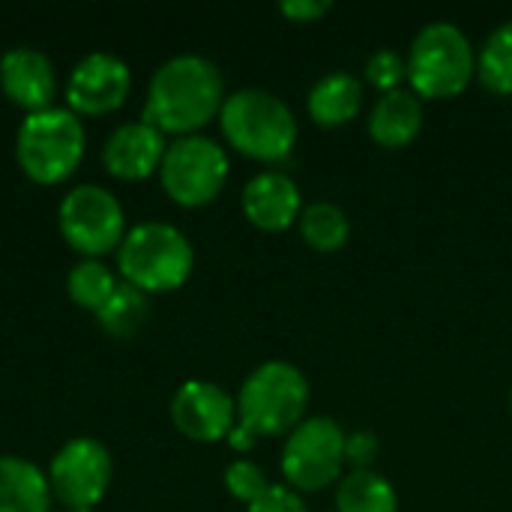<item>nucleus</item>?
I'll use <instances>...</instances> for the list:
<instances>
[{"label":"nucleus","mask_w":512,"mask_h":512,"mask_svg":"<svg viewBox=\"0 0 512 512\" xmlns=\"http://www.w3.org/2000/svg\"><path fill=\"white\" fill-rule=\"evenodd\" d=\"M279 9H282L285 18H291L297 24H306V21L324 18L333 9V0H282Z\"/></svg>","instance_id":"obj_28"},{"label":"nucleus","mask_w":512,"mask_h":512,"mask_svg":"<svg viewBox=\"0 0 512 512\" xmlns=\"http://www.w3.org/2000/svg\"><path fill=\"white\" fill-rule=\"evenodd\" d=\"M225 489L231 492V498L243 501L246 507L255 504L261 495H267V489L273 486L264 474V468L252 459H234L228 468H225Z\"/></svg>","instance_id":"obj_24"},{"label":"nucleus","mask_w":512,"mask_h":512,"mask_svg":"<svg viewBox=\"0 0 512 512\" xmlns=\"http://www.w3.org/2000/svg\"><path fill=\"white\" fill-rule=\"evenodd\" d=\"M408 81L420 99L459 96L477 75V51L456 21H429L408 48Z\"/></svg>","instance_id":"obj_6"},{"label":"nucleus","mask_w":512,"mask_h":512,"mask_svg":"<svg viewBox=\"0 0 512 512\" xmlns=\"http://www.w3.org/2000/svg\"><path fill=\"white\" fill-rule=\"evenodd\" d=\"M510 411H512V390H510Z\"/></svg>","instance_id":"obj_30"},{"label":"nucleus","mask_w":512,"mask_h":512,"mask_svg":"<svg viewBox=\"0 0 512 512\" xmlns=\"http://www.w3.org/2000/svg\"><path fill=\"white\" fill-rule=\"evenodd\" d=\"M0 90L27 114L51 108L57 93V72L51 57L33 45L6 48L0 54Z\"/></svg>","instance_id":"obj_13"},{"label":"nucleus","mask_w":512,"mask_h":512,"mask_svg":"<svg viewBox=\"0 0 512 512\" xmlns=\"http://www.w3.org/2000/svg\"><path fill=\"white\" fill-rule=\"evenodd\" d=\"M168 141L165 132H159L147 120H129L120 123L102 144V165L117 180H147L159 174V165L165 159Z\"/></svg>","instance_id":"obj_14"},{"label":"nucleus","mask_w":512,"mask_h":512,"mask_svg":"<svg viewBox=\"0 0 512 512\" xmlns=\"http://www.w3.org/2000/svg\"><path fill=\"white\" fill-rule=\"evenodd\" d=\"M225 96V75L210 57L174 54L150 75L141 120L174 138L195 135L219 117Z\"/></svg>","instance_id":"obj_1"},{"label":"nucleus","mask_w":512,"mask_h":512,"mask_svg":"<svg viewBox=\"0 0 512 512\" xmlns=\"http://www.w3.org/2000/svg\"><path fill=\"white\" fill-rule=\"evenodd\" d=\"M246 512H309L300 492H294L288 483H273L267 495H261L255 504H249Z\"/></svg>","instance_id":"obj_27"},{"label":"nucleus","mask_w":512,"mask_h":512,"mask_svg":"<svg viewBox=\"0 0 512 512\" xmlns=\"http://www.w3.org/2000/svg\"><path fill=\"white\" fill-rule=\"evenodd\" d=\"M228 153L210 135H180L168 141L165 159L159 165V183L171 201L180 207H204L219 198L228 183Z\"/></svg>","instance_id":"obj_7"},{"label":"nucleus","mask_w":512,"mask_h":512,"mask_svg":"<svg viewBox=\"0 0 512 512\" xmlns=\"http://www.w3.org/2000/svg\"><path fill=\"white\" fill-rule=\"evenodd\" d=\"M150 318V300L144 291H138L135 285L123 282L117 285V291L108 297V303L96 312L99 327L114 336V339H132L138 336V330L147 324Z\"/></svg>","instance_id":"obj_21"},{"label":"nucleus","mask_w":512,"mask_h":512,"mask_svg":"<svg viewBox=\"0 0 512 512\" xmlns=\"http://www.w3.org/2000/svg\"><path fill=\"white\" fill-rule=\"evenodd\" d=\"M195 267L192 240L171 222H141L132 225L117 249L120 279L138 291L165 294L189 282Z\"/></svg>","instance_id":"obj_3"},{"label":"nucleus","mask_w":512,"mask_h":512,"mask_svg":"<svg viewBox=\"0 0 512 512\" xmlns=\"http://www.w3.org/2000/svg\"><path fill=\"white\" fill-rule=\"evenodd\" d=\"M336 510L339 512H399L396 486L375 468L348 471L336 483Z\"/></svg>","instance_id":"obj_19"},{"label":"nucleus","mask_w":512,"mask_h":512,"mask_svg":"<svg viewBox=\"0 0 512 512\" xmlns=\"http://www.w3.org/2000/svg\"><path fill=\"white\" fill-rule=\"evenodd\" d=\"M477 78L498 96H512V21H501L477 51Z\"/></svg>","instance_id":"obj_23"},{"label":"nucleus","mask_w":512,"mask_h":512,"mask_svg":"<svg viewBox=\"0 0 512 512\" xmlns=\"http://www.w3.org/2000/svg\"><path fill=\"white\" fill-rule=\"evenodd\" d=\"M228 444H231V450H237V453H249L255 444H258V435L246 426V423H234V429L228 432V438H225Z\"/></svg>","instance_id":"obj_29"},{"label":"nucleus","mask_w":512,"mask_h":512,"mask_svg":"<svg viewBox=\"0 0 512 512\" xmlns=\"http://www.w3.org/2000/svg\"><path fill=\"white\" fill-rule=\"evenodd\" d=\"M57 228L66 246L81 258H102L117 252L129 231L120 198L96 183H81L60 198Z\"/></svg>","instance_id":"obj_8"},{"label":"nucleus","mask_w":512,"mask_h":512,"mask_svg":"<svg viewBox=\"0 0 512 512\" xmlns=\"http://www.w3.org/2000/svg\"><path fill=\"white\" fill-rule=\"evenodd\" d=\"M87 150V132L81 117L66 105L33 111L21 120L15 135L18 168L42 186L63 183L75 174Z\"/></svg>","instance_id":"obj_4"},{"label":"nucleus","mask_w":512,"mask_h":512,"mask_svg":"<svg viewBox=\"0 0 512 512\" xmlns=\"http://www.w3.org/2000/svg\"><path fill=\"white\" fill-rule=\"evenodd\" d=\"M381 453V441L372 429H354L345 438V465H351V471H363L372 468L375 459Z\"/></svg>","instance_id":"obj_26"},{"label":"nucleus","mask_w":512,"mask_h":512,"mask_svg":"<svg viewBox=\"0 0 512 512\" xmlns=\"http://www.w3.org/2000/svg\"><path fill=\"white\" fill-rule=\"evenodd\" d=\"M345 429L324 414L306 417L285 435L282 477L294 492H321L342 480L345 471Z\"/></svg>","instance_id":"obj_9"},{"label":"nucleus","mask_w":512,"mask_h":512,"mask_svg":"<svg viewBox=\"0 0 512 512\" xmlns=\"http://www.w3.org/2000/svg\"><path fill=\"white\" fill-rule=\"evenodd\" d=\"M312 390L303 369L288 360H264L255 366L237 393V420L258 438L288 435L306 420Z\"/></svg>","instance_id":"obj_5"},{"label":"nucleus","mask_w":512,"mask_h":512,"mask_svg":"<svg viewBox=\"0 0 512 512\" xmlns=\"http://www.w3.org/2000/svg\"><path fill=\"white\" fill-rule=\"evenodd\" d=\"M225 141L258 162H282L297 144V117L291 105L264 87H240L225 96L219 111Z\"/></svg>","instance_id":"obj_2"},{"label":"nucleus","mask_w":512,"mask_h":512,"mask_svg":"<svg viewBox=\"0 0 512 512\" xmlns=\"http://www.w3.org/2000/svg\"><path fill=\"white\" fill-rule=\"evenodd\" d=\"M171 423L189 441H225L237 423V399L216 381L189 378L171 396Z\"/></svg>","instance_id":"obj_12"},{"label":"nucleus","mask_w":512,"mask_h":512,"mask_svg":"<svg viewBox=\"0 0 512 512\" xmlns=\"http://www.w3.org/2000/svg\"><path fill=\"white\" fill-rule=\"evenodd\" d=\"M132 90V69L111 51L84 54L66 81V108L78 117H102L117 111Z\"/></svg>","instance_id":"obj_11"},{"label":"nucleus","mask_w":512,"mask_h":512,"mask_svg":"<svg viewBox=\"0 0 512 512\" xmlns=\"http://www.w3.org/2000/svg\"><path fill=\"white\" fill-rule=\"evenodd\" d=\"M48 474L21 456H0V512H51Z\"/></svg>","instance_id":"obj_18"},{"label":"nucleus","mask_w":512,"mask_h":512,"mask_svg":"<svg viewBox=\"0 0 512 512\" xmlns=\"http://www.w3.org/2000/svg\"><path fill=\"white\" fill-rule=\"evenodd\" d=\"M363 72H366V81L378 87L381 93L396 90L402 87V81H408V57L399 54L396 48H378L369 54Z\"/></svg>","instance_id":"obj_25"},{"label":"nucleus","mask_w":512,"mask_h":512,"mask_svg":"<svg viewBox=\"0 0 512 512\" xmlns=\"http://www.w3.org/2000/svg\"><path fill=\"white\" fill-rule=\"evenodd\" d=\"M300 234L318 252H336L351 240V219L333 201H312L300 213Z\"/></svg>","instance_id":"obj_22"},{"label":"nucleus","mask_w":512,"mask_h":512,"mask_svg":"<svg viewBox=\"0 0 512 512\" xmlns=\"http://www.w3.org/2000/svg\"><path fill=\"white\" fill-rule=\"evenodd\" d=\"M111 480H114V459L108 447L84 435L66 441L48 465L51 495L66 510H93L108 495Z\"/></svg>","instance_id":"obj_10"},{"label":"nucleus","mask_w":512,"mask_h":512,"mask_svg":"<svg viewBox=\"0 0 512 512\" xmlns=\"http://www.w3.org/2000/svg\"><path fill=\"white\" fill-rule=\"evenodd\" d=\"M243 216L261 231H285L303 213V195L291 174L267 168L258 171L240 195Z\"/></svg>","instance_id":"obj_15"},{"label":"nucleus","mask_w":512,"mask_h":512,"mask_svg":"<svg viewBox=\"0 0 512 512\" xmlns=\"http://www.w3.org/2000/svg\"><path fill=\"white\" fill-rule=\"evenodd\" d=\"M117 285H120L117 273L102 258H81L66 273V294H69V300L78 309H87L93 315L108 303V297L117 291Z\"/></svg>","instance_id":"obj_20"},{"label":"nucleus","mask_w":512,"mask_h":512,"mask_svg":"<svg viewBox=\"0 0 512 512\" xmlns=\"http://www.w3.org/2000/svg\"><path fill=\"white\" fill-rule=\"evenodd\" d=\"M420 129H423V99L414 90L396 87L375 99L369 111V135L375 144L387 150H399L408 147L420 135Z\"/></svg>","instance_id":"obj_16"},{"label":"nucleus","mask_w":512,"mask_h":512,"mask_svg":"<svg viewBox=\"0 0 512 512\" xmlns=\"http://www.w3.org/2000/svg\"><path fill=\"white\" fill-rule=\"evenodd\" d=\"M306 108L318 126H327V129L345 126L363 111V81L354 72L330 69L312 84L306 96Z\"/></svg>","instance_id":"obj_17"}]
</instances>
